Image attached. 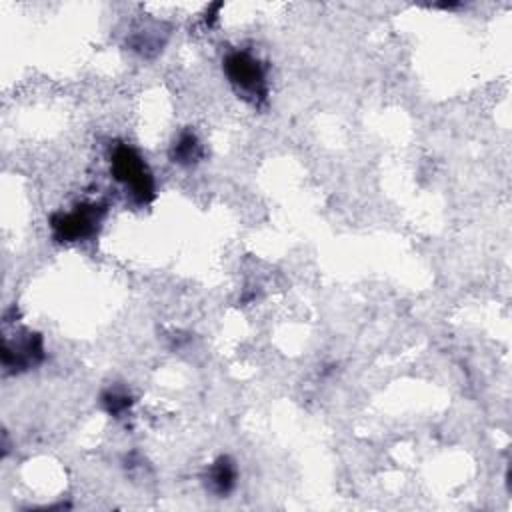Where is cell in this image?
I'll use <instances>...</instances> for the list:
<instances>
[{
	"label": "cell",
	"instance_id": "6da1fadb",
	"mask_svg": "<svg viewBox=\"0 0 512 512\" xmlns=\"http://www.w3.org/2000/svg\"><path fill=\"white\" fill-rule=\"evenodd\" d=\"M224 74L228 82L232 84L234 92L250 102L252 106H264L268 100V80H266V68L258 58H254L250 52L234 50L226 54L224 58Z\"/></svg>",
	"mask_w": 512,
	"mask_h": 512
},
{
	"label": "cell",
	"instance_id": "7a4b0ae2",
	"mask_svg": "<svg viewBox=\"0 0 512 512\" xmlns=\"http://www.w3.org/2000/svg\"><path fill=\"white\" fill-rule=\"evenodd\" d=\"M112 176L126 188L138 204H148L156 196V186L152 172L148 170L144 158L128 144H116L110 152Z\"/></svg>",
	"mask_w": 512,
	"mask_h": 512
},
{
	"label": "cell",
	"instance_id": "3957f363",
	"mask_svg": "<svg viewBox=\"0 0 512 512\" xmlns=\"http://www.w3.org/2000/svg\"><path fill=\"white\" fill-rule=\"evenodd\" d=\"M106 216V206L98 202L78 204L70 212L50 216V228L58 242H80L94 236Z\"/></svg>",
	"mask_w": 512,
	"mask_h": 512
},
{
	"label": "cell",
	"instance_id": "277c9868",
	"mask_svg": "<svg viewBox=\"0 0 512 512\" xmlns=\"http://www.w3.org/2000/svg\"><path fill=\"white\" fill-rule=\"evenodd\" d=\"M44 340L40 334L26 332L16 342L4 340L2 346V364L10 372H22L38 366L44 360Z\"/></svg>",
	"mask_w": 512,
	"mask_h": 512
},
{
	"label": "cell",
	"instance_id": "5b68a950",
	"mask_svg": "<svg viewBox=\"0 0 512 512\" xmlns=\"http://www.w3.org/2000/svg\"><path fill=\"white\" fill-rule=\"evenodd\" d=\"M238 478V470L232 458L220 456L216 462L210 464V468L204 474V486L208 492L216 496H226L234 490Z\"/></svg>",
	"mask_w": 512,
	"mask_h": 512
},
{
	"label": "cell",
	"instance_id": "8992f818",
	"mask_svg": "<svg viewBox=\"0 0 512 512\" xmlns=\"http://www.w3.org/2000/svg\"><path fill=\"white\" fill-rule=\"evenodd\" d=\"M168 154H170V160L178 166H196L204 158V148L196 132L186 128L174 138Z\"/></svg>",
	"mask_w": 512,
	"mask_h": 512
},
{
	"label": "cell",
	"instance_id": "52a82bcc",
	"mask_svg": "<svg viewBox=\"0 0 512 512\" xmlns=\"http://www.w3.org/2000/svg\"><path fill=\"white\" fill-rule=\"evenodd\" d=\"M102 406L104 410L114 416V418H120L130 406H132V398L126 390L122 388H108L104 394H102Z\"/></svg>",
	"mask_w": 512,
	"mask_h": 512
}]
</instances>
